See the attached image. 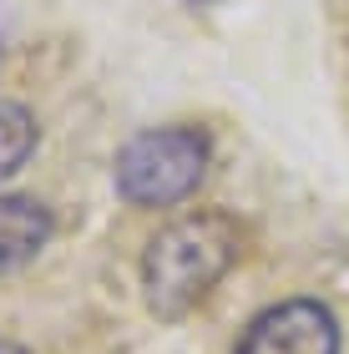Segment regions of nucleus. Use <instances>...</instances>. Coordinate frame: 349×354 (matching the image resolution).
Listing matches in <instances>:
<instances>
[{"label": "nucleus", "mask_w": 349, "mask_h": 354, "mask_svg": "<svg viewBox=\"0 0 349 354\" xmlns=\"http://www.w3.org/2000/svg\"><path fill=\"white\" fill-rule=\"evenodd\" d=\"M238 248H243V228L218 207H198L162 223L142 248V304L157 319L193 314L238 263Z\"/></svg>", "instance_id": "f257e3e1"}, {"label": "nucleus", "mask_w": 349, "mask_h": 354, "mask_svg": "<svg viewBox=\"0 0 349 354\" xmlns=\"http://www.w3.org/2000/svg\"><path fill=\"white\" fill-rule=\"evenodd\" d=\"M208 157L202 127H147L117 152V192L137 207H178L202 187Z\"/></svg>", "instance_id": "f03ea898"}, {"label": "nucleus", "mask_w": 349, "mask_h": 354, "mask_svg": "<svg viewBox=\"0 0 349 354\" xmlns=\"http://www.w3.org/2000/svg\"><path fill=\"white\" fill-rule=\"evenodd\" d=\"M233 354H339V319L319 299H283L243 329Z\"/></svg>", "instance_id": "7ed1b4c3"}, {"label": "nucleus", "mask_w": 349, "mask_h": 354, "mask_svg": "<svg viewBox=\"0 0 349 354\" xmlns=\"http://www.w3.org/2000/svg\"><path fill=\"white\" fill-rule=\"evenodd\" d=\"M56 213L30 192H0V273L26 268L36 253L51 243Z\"/></svg>", "instance_id": "20e7f679"}, {"label": "nucleus", "mask_w": 349, "mask_h": 354, "mask_svg": "<svg viewBox=\"0 0 349 354\" xmlns=\"http://www.w3.org/2000/svg\"><path fill=\"white\" fill-rule=\"evenodd\" d=\"M36 152V117L21 102H0V183L15 177Z\"/></svg>", "instance_id": "39448f33"}, {"label": "nucleus", "mask_w": 349, "mask_h": 354, "mask_svg": "<svg viewBox=\"0 0 349 354\" xmlns=\"http://www.w3.org/2000/svg\"><path fill=\"white\" fill-rule=\"evenodd\" d=\"M0 354H30L26 344H10V339H0Z\"/></svg>", "instance_id": "423d86ee"}]
</instances>
